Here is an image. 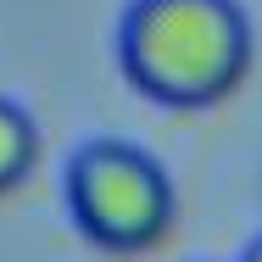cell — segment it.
Here are the masks:
<instances>
[{"instance_id": "6da1fadb", "label": "cell", "mask_w": 262, "mask_h": 262, "mask_svg": "<svg viewBox=\"0 0 262 262\" xmlns=\"http://www.w3.org/2000/svg\"><path fill=\"white\" fill-rule=\"evenodd\" d=\"M251 17L240 0H134L117 34L128 84L157 106L201 112L251 73Z\"/></svg>"}, {"instance_id": "7a4b0ae2", "label": "cell", "mask_w": 262, "mask_h": 262, "mask_svg": "<svg viewBox=\"0 0 262 262\" xmlns=\"http://www.w3.org/2000/svg\"><path fill=\"white\" fill-rule=\"evenodd\" d=\"M67 212L101 251L140 257L167 240L179 195L151 151L128 140H90L67 162Z\"/></svg>"}, {"instance_id": "3957f363", "label": "cell", "mask_w": 262, "mask_h": 262, "mask_svg": "<svg viewBox=\"0 0 262 262\" xmlns=\"http://www.w3.org/2000/svg\"><path fill=\"white\" fill-rule=\"evenodd\" d=\"M39 162V128L17 101L0 95V195H11Z\"/></svg>"}, {"instance_id": "277c9868", "label": "cell", "mask_w": 262, "mask_h": 262, "mask_svg": "<svg viewBox=\"0 0 262 262\" xmlns=\"http://www.w3.org/2000/svg\"><path fill=\"white\" fill-rule=\"evenodd\" d=\"M240 262H262V234L251 240V246H246V257H240Z\"/></svg>"}]
</instances>
